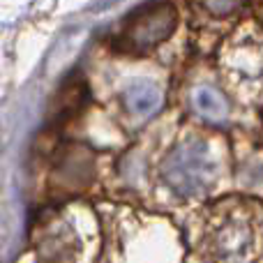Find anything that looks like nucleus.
<instances>
[{
  "label": "nucleus",
  "instance_id": "nucleus-1",
  "mask_svg": "<svg viewBox=\"0 0 263 263\" xmlns=\"http://www.w3.org/2000/svg\"><path fill=\"white\" fill-rule=\"evenodd\" d=\"M205 256L210 263H250L259 247V210L245 205L219 208L205 231Z\"/></svg>",
  "mask_w": 263,
  "mask_h": 263
},
{
  "label": "nucleus",
  "instance_id": "nucleus-4",
  "mask_svg": "<svg viewBox=\"0 0 263 263\" xmlns=\"http://www.w3.org/2000/svg\"><path fill=\"white\" fill-rule=\"evenodd\" d=\"M125 106L134 116H150L162 104V92L148 81H136L125 90Z\"/></svg>",
  "mask_w": 263,
  "mask_h": 263
},
{
  "label": "nucleus",
  "instance_id": "nucleus-5",
  "mask_svg": "<svg viewBox=\"0 0 263 263\" xmlns=\"http://www.w3.org/2000/svg\"><path fill=\"white\" fill-rule=\"evenodd\" d=\"M192 100H194L196 109L208 120H213V123H222V120L227 118V102H224V97L219 95L217 90H213V88H205V86L196 88Z\"/></svg>",
  "mask_w": 263,
  "mask_h": 263
},
{
  "label": "nucleus",
  "instance_id": "nucleus-2",
  "mask_svg": "<svg viewBox=\"0 0 263 263\" xmlns=\"http://www.w3.org/2000/svg\"><path fill=\"white\" fill-rule=\"evenodd\" d=\"M215 166L203 143H185L166 157L162 178L178 196H194L213 182Z\"/></svg>",
  "mask_w": 263,
  "mask_h": 263
},
{
  "label": "nucleus",
  "instance_id": "nucleus-3",
  "mask_svg": "<svg viewBox=\"0 0 263 263\" xmlns=\"http://www.w3.org/2000/svg\"><path fill=\"white\" fill-rule=\"evenodd\" d=\"M176 28V9L166 3L145 5L125 21L120 30V46L134 53H143L164 42Z\"/></svg>",
  "mask_w": 263,
  "mask_h": 263
}]
</instances>
